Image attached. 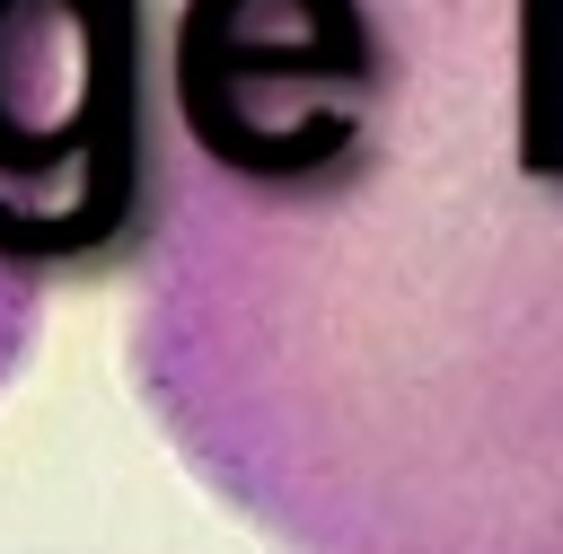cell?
<instances>
[{"label":"cell","mask_w":563,"mask_h":554,"mask_svg":"<svg viewBox=\"0 0 563 554\" xmlns=\"http://www.w3.org/2000/svg\"><path fill=\"white\" fill-rule=\"evenodd\" d=\"M141 378L290 554H563V0H158Z\"/></svg>","instance_id":"cell-1"},{"label":"cell","mask_w":563,"mask_h":554,"mask_svg":"<svg viewBox=\"0 0 563 554\" xmlns=\"http://www.w3.org/2000/svg\"><path fill=\"white\" fill-rule=\"evenodd\" d=\"M158 0H0V378L62 273L150 220Z\"/></svg>","instance_id":"cell-2"}]
</instances>
